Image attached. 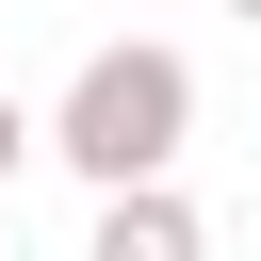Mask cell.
<instances>
[{
  "label": "cell",
  "mask_w": 261,
  "mask_h": 261,
  "mask_svg": "<svg viewBox=\"0 0 261 261\" xmlns=\"http://www.w3.org/2000/svg\"><path fill=\"white\" fill-rule=\"evenodd\" d=\"M179 147H196V65H179L163 33H114V49L65 65V98H49V163H65L82 196H114V179H179Z\"/></svg>",
  "instance_id": "6da1fadb"
},
{
  "label": "cell",
  "mask_w": 261,
  "mask_h": 261,
  "mask_svg": "<svg viewBox=\"0 0 261 261\" xmlns=\"http://www.w3.org/2000/svg\"><path fill=\"white\" fill-rule=\"evenodd\" d=\"M228 16H245V33H261V0H228Z\"/></svg>",
  "instance_id": "277c9868"
},
{
  "label": "cell",
  "mask_w": 261,
  "mask_h": 261,
  "mask_svg": "<svg viewBox=\"0 0 261 261\" xmlns=\"http://www.w3.org/2000/svg\"><path fill=\"white\" fill-rule=\"evenodd\" d=\"M33 147H49V114H33L16 82H0V196H16V163H33Z\"/></svg>",
  "instance_id": "3957f363"
},
{
  "label": "cell",
  "mask_w": 261,
  "mask_h": 261,
  "mask_svg": "<svg viewBox=\"0 0 261 261\" xmlns=\"http://www.w3.org/2000/svg\"><path fill=\"white\" fill-rule=\"evenodd\" d=\"M82 261H212V228H196V196H179V179H114V196H98V228H82Z\"/></svg>",
  "instance_id": "7a4b0ae2"
}]
</instances>
